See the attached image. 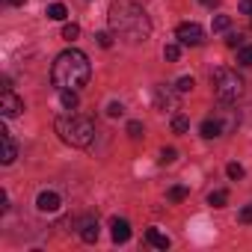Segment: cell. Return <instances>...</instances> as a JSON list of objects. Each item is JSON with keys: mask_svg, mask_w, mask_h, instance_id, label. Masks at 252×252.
<instances>
[{"mask_svg": "<svg viewBox=\"0 0 252 252\" xmlns=\"http://www.w3.org/2000/svg\"><path fill=\"white\" fill-rule=\"evenodd\" d=\"M110 30L128 42H146L152 36V18L134 0H113L107 12Z\"/></svg>", "mask_w": 252, "mask_h": 252, "instance_id": "cell-1", "label": "cell"}, {"mask_svg": "<svg viewBox=\"0 0 252 252\" xmlns=\"http://www.w3.org/2000/svg\"><path fill=\"white\" fill-rule=\"evenodd\" d=\"M89 74H92L89 57H86L83 51H77V48L63 51V54L54 60V65H51V80H54L57 89H74V92H77L80 86H86Z\"/></svg>", "mask_w": 252, "mask_h": 252, "instance_id": "cell-2", "label": "cell"}, {"mask_svg": "<svg viewBox=\"0 0 252 252\" xmlns=\"http://www.w3.org/2000/svg\"><path fill=\"white\" fill-rule=\"evenodd\" d=\"M54 128H57L60 140L74 146V149H86L95 140V125L89 119H83V116H60L54 122Z\"/></svg>", "mask_w": 252, "mask_h": 252, "instance_id": "cell-3", "label": "cell"}, {"mask_svg": "<svg viewBox=\"0 0 252 252\" xmlns=\"http://www.w3.org/2000/svg\"><path fill=\"white\" fill-rule=\"evenodd\" d=\"M211 83H214V95L222 104H231V101H237L243 95V77L237 71H231V68H217Z\"/></svg>", "mask_w": 252, "mask_h": 252, "instance_id": "cell-4", "label": "cell"}, {"mask_svg": "<svg viewBox=\"0 0 252 252\" xmlns=\"http://www.w3.org/2000/svg\"><path fill=\"white\" fill-rule=\"evenodd\" d=\"M175 39H178L181 45H190V48H196V45H202V42H205V30H202L196 21H187V24H178V30H175Z\"/></svg>", "mask_w": 252, "mask_h": 252, "instance_id": "cell-5", "label": "cell"}, {"mask_svg": "<svg viewBox=\"0 0 252 252\" xmlns=\"http://www.w3.org/2000/svg\"><path fill=\"white\" fill-rule=\"evenodd\" d=\"M60 205H63V199H60V193H54V190H42V193H39V199H36L39 214H57V211H60Z\"/></svg>", "mask_w": 252, "mask_h": 252, "instance_id": "cell-6", "label": "cell"}, {"mask_svg": "<svg viewBox=\"0 0 252 252\" xmlns=\"http://www.w3.org/2000/svg\"><path fill=\"white\" fill-rule=\"evenodd\" d=\"M24 110V101L12 92V89H6L3 92V101H0V113H3V119H12V116H18Z\"/></svg>", "mask_w": 252, "mask_h": 252, "instance_id": "cell-7", "label": "cell"}, {"mask_svg": "<svg viewBox=\"0 0 252 252\" xmlns=\"http://www.w3.org/2000/svg\"><path fill=\"white\" fill-rule=\"evenodd\" d=\"M80 240L83 243H95L98 240V220L95 217H83L80 220Z\"/></svg>", "mask_w": 252, "mask_h": 252, "instance_id": "cell-8", "label": "cell"}, {"mask_svg": "<svg viewBox=\"0 0 252 252\" xmlns=\"http://www.w3.org/2000/svg\"><path fill=\"white\" fill-rule=\"evenodd\" d=\"M110 234H113L116 243H125V240L131 237V225H128V220H119V217H116V220L110 222Z\"/></svg>", "mask_w": 252, "mask_h": 252, "instance_id": "cell-9", "label": "cell"}, {"mask_svg": "<svg viewBox=\"0 0 252 252\" xmlns=\"http://www.w3.org/2000/svg\"><path fill=\"white\" fill-rule=\"evenodd\" d=\"M0 134H3V158H0V160L9 166V163H15V158H18V146H15V140L9 137V131H6V128L0 131Z\"/></svg>", "mask_w": 252, "mask_h": 252, "instance_id": "cell-10", "label": "cell"}, {"mask_svg": "<svg viewBox=\"0 0 252 252\" xmlns=\"http://www.w3.org/2000/svg\"><path fill=\"white\" fill-rule=\"evenodd\" d=\"M155 104L160 107V110H172V104H175V98H172V92L166 89V86H155Z\"/></svg>", "mask_w": 252, "mask_h": 252, "instance_id": "cell-11", "label": "cell"}, {"mask_svg": "<svg viewBox=\"0 0 252 252\" xmlns=\"http://www.w3.org/2000/svg\"><path fill=\"white\" fill-rule=\"evenodd\" d=\"M146 240H149L155 249H169V237H166L160 228H149V231H146Z\"/></svg>", "mask_w": 252, "mask_h": 252, "instance_id": "cell-12", "label": "cell"}, {"mask_svg": "<svg viewBox=\"0 0 252 252\" xmlns=\"http://www.w3.org/2000/svg\"><path fill=\"white\" fill-rule=\"evenodd\" d=\"M220 134H222V122H217V119H205L202 122V137L205 140H214Z\"/></svg>", "mask_w": 252, "mask_h": 252, "instance_id": "cell-13", "label": "cell"}, {"mask_svg": "<svg viewBox=\"0 0 252 252\" xmlns=\"http://www.w3.org/2000/svg\"><path fill=\"white\" fill-rule=\"evenodd\" d=\"M65 15H68L65 3H51V6H48V18H51V21H65Z\"/></svg>", "mask_w": 252, "mask_h": 252, "instance_id": "cell-14", "label": "cell"}, {"mask_svg": "<svg viewBox=\"0 0 252 252\" xmlns=\"http://www.w3.org/2000/svg\"><path fill=\"white\" fill-rule=\"evenodd\" d=\"M60 104H63L65 110H74V107H77V95H74V89H60Z\"/></svg>", "mask_w": 252, "mask_h": 252, "instance_id": "cell-15", "label": "cell"}, {"mask_svg": "<svg viewBox=\"0 0 252 252\" xmlns=\"http://www.w3.org/2000/svg\"><path fill=\"white\" fill-rule=\"evenodd\" d=\"M172 131H175V134H187V131H190V119H187V116H175V119H172Z\"/></svg>", "mask_w": 252, "mask_h": 252, "instance_id": "cell-16", "label": "cell"}, {"mask_svg": "<svg viewBox=\"0 0 252 252\" xmlns=\"http://www.w3.org/2000/svg\"><path fill=\"white\" fill-rule=\"evenodd\" d=\"M225 202H228V193H225V190H214V193L208 196V205H214V208H222Z\"/></svg>", "mask_w": 252, "mask_h": 252, "instance_id": "cell-17", "label": "cell"}, {"mask_svg": "<svg viewBox=\"0 0 252 252\" xmlns=\"http://www.w3.org/2000/svg\"><path fill=\"white\" fill-rule=\"evenodd\" d=\"M237 63H240V65H252V45H240V51H237Z\"/></svg>", "mask_w": 252, "mask_h": 252, "instance_id": "cell-18", "label": "cell"}, {"mask_svg": "<svg viewBox=\"0 0 252 252\" xmlns=\"http://www.w3.org/2000/svg\"><path fill=\"white\" fill-rule=\"evenodd\" d=\"M178 57H181V42H178V45H166V48H163V60L175 63Z\"/></svg>", "mask_w": 252, "mask_h": 252, "instance_id": "cell-19", "label": "cell"}, {"mask_svg": "<svg viewBox=\"0 0 252 252\" xmlns=\"http://www.w3.org/2000/svg\"><path fill=\"white\" fill-rule=\"evenodd\" d=\"M228 27H231V18H228V15H217V18H214V30H217V33H225Z\"/></svg>", "mask_w": 252, "mask_h": 252, "instance_id": "cell-20", "label": "cell"}, {"mask_svg": "<svg viewBox=\"0 0 252 252\" xmlns=\"http://www.w3.org/2000/svg\"><path fill=\"white\" fill-rule=\"evenodd\" d=\"M193 86H196V83H193V77H178V83H175V92L187 95V92H190Z\"/></svg>", "mask_w": 252, "mask_h": 252, "instance_id": "cell-21", "label": "cell"}, {"mask_svg": "<svg viewBox=\"0 0 252 252\" xmlns=\"http://www.w3.org/2000/svg\"><path fill=\"white\" fill-rule=\"evenodd\" d=\"M77 36H80V27H77V24H65V27H63V39L71 42V39H77Z\"/></svg>", "mask_w": 252, "mask_h": 252, "instance_id": "cell-22", "label": "cell"}, {"mask_svg": "<svg viewBox=\"0 0 252 252\" xmlns=\"http://www.w3.org/2000/svg\"><path fill=\"white\" fill-rule=\"evenodd\" d=\"M187 199V187H172L169 190V202H184Z\"/></svg>", "mask_w": 252, "mask_h": 252, "instance_id": "cell-23", "label": "cell"}, {"mask_svg": "<svg viewBox=\"0 0 252 252\" xmlns=\"http://www.w3.org/2000/svg\"><path fill=\"white\" fill-rule=\"evenodd\" d=\"M225 172H228V178H234V181H237V178H243V166H240V163H228V166H225Z\"/></svg>", "mask_w": 252, "mask_h": 252, "instance_id": "cell-24", "label": "cell"}, {"mask_svg": "<svg viewBox=\"0 0 252 252\" xmlns=\"http://www.w3.org/2000/svg\"><path fill=\"white\" fill-rule=\"evenodd\" d=\"M225 45H228V48H240V45H243V36H240V33H228V36H225Z\"/></svg>", "mask_w": 252, "mask_h": 252, "instance_id": "cell-25", "label": "cell"}, {"mask_svg": "<svg viewBox=\"0 0 252 252\" xmlns=\"http://www.w3.org/2000/svg\"><path fill=\"white\" fill-rule=\"evenodd\" d=\"M175 158H178L175 149H163V152H160V163H175Z\"/></svg>", "mask_w": 252, "mask_h": 252, "instance_id": "cell-26", "label": "cell"}, {"mask_svg": "<svg viewBox=\"0 0 252 252\" xmlns=\"http://www.w3.org/2000/svg\"><path fill=\"white\" fill-rule=\"evenodd\" d=\"M128 134L137 140V137H143V122H128Z\"/></svg>", "mask_w": 252, "mask_h": 252, "instance_id": "cell-27", "label": "cell"}, {"mask_svg": "<svg viewBox=\"0 0 252 252\" xmlns=\"http://www.w3.org/2000/svg\"><path fill=\"white\" fill-rule=\"evenodd\" d=\"M95 39H98V45H101V48H110V45H113V36H110V33H98Z\"/></svg>", "mask_w": 252, "mask_h": 252, "instance_id": "cell-28", "label": "cell"}, {"mask_svg": "<svg viewBox=\"0 0 252 252\" xmlns=\"http://www.w3.org/2000/svg\"><path fill=\"white\" fill-rule=\"evenodd\" d=\"M107 113H110V116H113V119H116V116H122V113H125V107H122V104H119V101H113V104H110V107H107Z\"/></svg>", "mask_w": 252, "mask_h": 252, "instance_id": "cell-29", "label": "cell"}, {"mask_svg": "<svg viewBox=\"0 0 252 252\" xmlns=\"http://www.w3.org/2000/svg\"><path fill=\"white\" fill-rule=\"evenodd\" d=\"M240 222H246V225L252 222V205H246V208L240 211Z\"/></svg>", "mask_w": 252, "mask_h": 252, "instance_id": "cell-30", "label": "cell"}, {"mask_svg": "<svg viewBox=\"0 0 252 252\" xmlns=\"http://www.w3.org/2000/svg\"><path fill=\"white\" fill-rule=\"evenodd\" d=\"M240 12L243 15H252V0H240Z\"/></svg>", "mask_w": 252, "mask_h": 252, "instance_id": "cell-31", "label": "cell"}, {"mask_svg": "<svg viewBox=\"0 0 252 252\" xmlns=\"http://www.w3.org/2000/svg\"><path fill=\"white\" fill-rule=\"evenodd\" d=\"M199 3H205V6H211V9H214V6L220 3V0H199Z\"/></svg>", "mask_w": 252, "mask_h": 252, "instance_id": "cell-32", "label": "cell"}, {"mask_svg": "<svg viewBox=\"0 0 252 252\" xmlns=\"http://www.w3.org/2000/svg\"><path fill=\"white\" fill-rule=\"evenodd\" d=\"M6 3H12V6H24L27 0H6Z\"/></svg>", "mask_w": 252, "mask_h": 252, "instance_id": "cell-33", "label": "cell"}]
</instances>
